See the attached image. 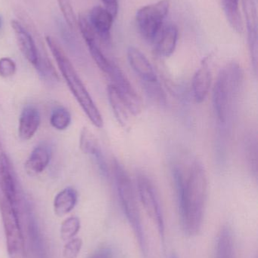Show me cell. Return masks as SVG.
<instances>
[{
	"mask_svg": "<svg viewBox=\"0 0 258 258\" xmlns=\"http://www.w3.org/2000/svg\"><path fill=\"white\" fill-rule=\"evenodd\" d=\"M181 224L189 236L198 234L202 224L208 194L205 170L198 161L191 165L187 175L179 168L174 170Z\"/></svg>",
	"mask_w": 258,
	"mask_h": 258,
	"instance_id": "6da1fadb",
	"label": "cell"
},
{
	"mask_svg": "<svg viewBox=\"0 0 258 258\" xmlns=\"http://www.w3.org/2000/svg\"><path fill=\"white\" fill-rule=\"evenodd\" d=\"M45 42L53 57L56 59V63L62 73L64 80L66 82L70 91L77 100L79 105L94 126L98 128H102L104 122L99 110L79 77L69 57L54 38L47 36Z\"/></svg>",
	"mask_w": 258,
	"mask_h": 258,
	"instance_id": "7a4b0ae2",
	"label": "cell"
},
{
	"mask_svg": "<svg viewBox=\"0 0 258 258\" xmlns=\"http://www.w3.org/2000/svg\"><path fill=\"white\" fill-rule=\"evenodd\" d=\"M243 82V71L236 62L221 68L213 92V105L220 123L226 125L231 118Z\"/></svg>",
	"mask_w": 258,
	"mask_h": 258,
	"instance_id": "3957f363",
	"label": "cell"
},
{
	"mask_svg": "<svg viewBox=\"0 0 258 258\" xmlns=\"http://www.w3.org/2000/svg\"><path fill=\"white\" fill-rule=\"evenodd\" d=\"M113 167L117 190L123 211L133 229L142 255L147 258L148 247L133 183L128 173L118 161L115 160Z\"/></svg>",
	"mask_w": 258,
	"mask_h": 258,
	"instance_id": "277c9868",
	"label": "cell"
},
{
	"mask_svg": "<svg viewBox=\"0 0 258 258\" xmlns=\"http://www.w3.org/2000/svg\"><path fill=\"white\" fill-rule=\"evenodd\" d=\"M21 199L13 202L0 194V214L9 258H27L21 227Z\"/></svg>",
	"mask_w": 258,
	"mask_h": 258,
	"instance_id": "5b68a950",
	"label": "cell"
},
{
	"mask_svg": "<svg viewBox=\"0 0 258 258\" xmlns=\"http://www.w3.org/2000/svg\"><path fill=\"white\" fill-rule=\"evenodd\" d=\"M169 0H160L140 8L136 12V21L139 33L145 40L154 42L162 29L169 12Z\"/></svg>",
	"mask_w": 258,
	"mask_h": 258,
	"instance_id": "8992f818",
	"label": "cell"
},
{
	"mask_svg": "<svg viewBox=\"0 0 258 258\" xmlns=\"http://www.w3.org/2000/svg\"><path fill=\"white\" fill-rule=\"evenodd\" d=\"M139 200L148 218L152 221L162 241L165 240V221L154 186L148 177L140 174L137 177Z\"/></svg>",
	"mask_w": 258,
	"mask_h": 258,
	"instance_id": "52a82bcc",
	"label": "cell"
},
{
	"mask_svg": "<svg viewBox=\"0 0 258 258\" xmlns=\"http://www.w3.org/2000/svg\"><path fill=\"white\" fill-rule=\"evenodd\" d=\"M107 75L112 81L111 84L118 91L130 113L134 116L140 113L142 108V100L121 68L113 62Z\"/></svg>",
	"mask_w": 258,
	"mask_h": 258,
	"instance_id": "ba28073f",
	"label": "cell"
},
{
	"mask_svg": "<svg viewBox=\"0 0 258 258\" xmlns=\"http://www.w3.org/2000/svg\"><path fill=\"white\" fill-rule=\"evenodd\" d=\"M21 211L26 216L29 242L33 257L48 258L46 246L34 212H33L30 203L25 200V198L23 199V201L21 202Z\"/></svg>",
	"mask_w": 258,
	"mask_h": 258,
	"instance_id": "9c48e42d",
	"label": "cell"
},
{
	"mask_svg": "<svg viewBox=\"0 0 258 258\" xmlns=\"http://www.w3.org/2000/svg\"><path fill=\"white\" fill-rule=\"evenodd\" d=\"M11 26L15 33L20 51L27 61L36 68L39 61V51L31 33L17 20H12Z\"/></svg>",
	"mask_w": 258,
	"mask_h": 258,
	"instance_id": "30bf717a",
	"label": "cell"
},
{
	"mask_svg": "<svg viewBox=\"0 0 258 258\" xmlns=\"http://www.w3.org/2000/svg\"><path fill=\"white\" fill-rule=\"evenodd\" d=\"M0 194L13 202L22 196L11 161L6 153L0 156Z\"/></svg>",
	"mask_w": 258,
	"mask_h": 258,
	"instance_id": "8fae6325",
	"label": "cell"
},
{
	"mask_svg": "<svg viewBox=\"0 0 258 258\" xmlns=\"http://www.w3.org/2000/svg\"><path fill=\"white\" fill-rule=\"evenodd\" d=\"M80 148L83 153L92 157L101 174L104 176H108L109 171L107 164L104 155L101 152L98 139L94 134L86 127L80 132Z\"/></svg>",
	"mask_w": 258,
	"mask_h": 258,
	"instance_id": "7c38bea8",
	"label": "cell"
},
{
	"mask_svg": "<svg viewBox=\"0 0 258 258\" xmlns=\"http://www.w3.org/2000/svg\"><path fill=\"white\" fill-rule=\"evenodd\" d=\"M87 18L97 37L104 42H109L111 30L115 19L113 15L102 6H98L91 9Z\"/></svg>",
	"mask_w": 258,
	"mask_h": 258,
	"instance_id": "4fadbf2b",
	"label": "cell"
},
{
	"mask_svg": "<svg viewBox=\"0 0 258 258\" xmlns=\"http://www.w3.org/2000/svg\"><path fill=\"white\" fill-rule=\"evenodd\" d=\"M127 59L132 69L145 82V84L158 83L157 76L152 65L140 50L130 47L127 50Z\"/></svg>",
	"mask_w": 258,
	"mask_h": 258,
	"instance_id": "5bb4252c",
	"label": "cell"
},
{
	"mask_svg": "<svg viewBox=\"0 0 258 258\" xmlns=\"http://www.w3.org/2000/svg\"><path fill=\"white\" fill-rule=\"evenodd\" d=\"M51 147L47 143H41L36 146L24 164V169L28 175L36 176L45 171L51 160Z\"/></svg>",
	"mask_w": 258,
	"mask_h": 258,
	"instance_id": "9a60e30c",
	"label": "cell"
},
{
	"mask_svg": "<svg viewBox=\"0 0 258 258\" xmlns=\"http://www.w3.org/2000/svg\"><path fill=\"white\" fill-rule=\"evenodd\" d=\"M244 9L246 16L250 55L256 73L257 68V21L255 5L251 0H244Z\"/></svg>",
	"mask_w": 258,
	"mask_h": 258,
	"instance_id": "2e32d148",
	"label": "cell"
},
{
	"mask_svg": "<svg viewBox=\"0 0 258 258\" xmlns=\"http://www.w3.org/2000/svg\"><path fill=\"white\" fill-rule=\"evenodd\" d=\"M212 75L208 58L204 59L192 79V89L195 102L201 104L207 98L212 86Z\"/></svg>",
	"mask_w": 258,
	"mask_h": 258,
	"instance_id": "e0dca14e",
	"label": "cell"
},
{
	"mask_svg": "<svg viewBox=\"0 0 258 258\" xmlns=\"http://www.w3.org/2000/svg\"><path fill=\"white\" fill-rule=\"evenodd\" d=\"M40 122V113L37 107L34 105L26 106L20 115L18 136L22 141L31 139L37 132Z\"/></svg>",
	"mask_w": 258,
	"mask_h": 258,
	"instance_id": "ac0fdd59",
	"label": "cell"
},
{
	"mask_svg": "<svg viewBox=\"0 0 258 258\" xmlns=\"http://www.w3.org/2000/svg\"><path fill=\"white\" fill-rule=\"evenodd\" d=\"M156 39V52L161 57H168L175 51L178 41V28L169 24L162 29Z\"/></svg>",
	"mask_w": 258,
	"mask_h": 258,
	"instance_id": "d6986e66",
	"label": "cell"
},
{
	"mask_svg": "<svg viewBox=\"0 0 258 258\" xmlns=\"http://www.w3.org/2000/svg\"><path fill=\"white\" fill-rule=\"evenodd\" d=\"M78 201V194L74 188L68 186L58 192L53 202V209L57 216L63 217L75 208Z\"/></svg>",
	"mask_w": 258,
	"mask_h": 258,
	"instance_id": "ffe728a7",
	"label": "cell"
},
{
	"mask_svg": "<svg viewBox=\"0 0 258 258\" xmlns=\"http://www.w3.org/2000/svg\"><path fill=\"white\" fill-rule=\"evenodd\" d=\"M107 92L109 104L113 110L114 115L118 123L125 128L128 125L130 121V110L118 91L112 84L108 86Z\"/></svg>",
	"mask_w": 258,
	"mask_h": 258,
	"instance_id": "44dd1931",
	"label": "cell"
},
{
	"mask_svg": "<svg viewBox=\"0 0 258 258\" xmlns=\"http://www.w3.org/2000/svg\"><path fill=\"white\" fill-rule=\"evenodd\" d=\"M223 9L230 27L238 33H242L244 26L240 12V0H221Z\"/></svg>",
	"mask_w": 258,
	"mask_h": 258,
	"instance_id": "7402d4cb",
	"label": "cell"
},
{
	"mask_svg": "<svg viewBox=\"0 0 258 258\" xmlns=\"http://www.w3.org/2000/svg\"><path fill=\"white\" fill-rule=\"evenodd\" d=\"M215 258H234L233 233L228 226L223 227L218 235Z\"/></svg>",
	"mask_w": 258,
	"mask_h": 258,
	"instance_id": "603a6c76",
	"label": "cell"
},
{
	"mask_svg": "<svg viewBox=\"0 0 258 258\" xmlns=\"http://www.w3.org/2000/svg\"><path fill=\"white\" fill-rule=\"evenodd\" d=\"M42 80L47 82H58L59 81V74L56 72L54 66L50 61L48 57H47L45 53L39 51V61L37 66L35 68Z\"/></svg>",
	"mask_w": 258,
	"mask_h": 258,
	"instance_id": "cb8c5ba5",
	"label": "cell"
},
{
	"mask_svg": "<svg viewBox=\"0 0 258 258\" xmlns=\"http://www.w3.org/2000/svg\"><path fill=\"white\" fill-rule=\"evenodd\" d=\"M71 122V115L68 110L64 107L53 109L50 116V124L56 130L65 131Z\"/></svg>",
	"mask_w": 258,
	"mask_h": 258,
	"instance_id": "d4e9b609",
	"label": "cell"
},
{
	"mask_svg": "<svg viewBox=\"0 0 258 258\" xmlns=\"http://www.w3.org/2000/svg\"><path fill=\"white\" fill-rule=\"evenodd\" d=\"M80 227L81 223L80 218L76 216L66 218L61 226L60 236L62 240L68 242L75 237L76 235L80 231Z\"/></svg>",
	"mask_w": 258,
	"mask_h": 258,
	"instance_id": "484cf974",
	"label": "cell"
},
{
	"mask_svg": "<svg viewBox=\"0 0 258 258\" xmlns=\"http://www.w3.org/2000/svg\"><path fill=\"white\" fill-rule=\"evenodd\" d=\"M57 2L67 24L69 26L71 30H76L77 20L74 14L71 0H57Z\"/></svg>",
	"mask_w": 258,
	"mask_h": 258,
	"instance_id": "4316f807",
	"label": "cell"
},
{
	"mask_svg": "<svg viewBox=\"0 0 258 258\" xmlns=\"http://www.w3.org/2000/svg\"><path fill=\"white\" fill-rule=\"evenodd\" d=\"M83 240L80 238H73L68 241L63 248L65 258H77L81 251Z\"/></svg>",
	"mask_w": 258,
	"mask_h": 258,
	"instance_id": "83f0119b",
	"label": "cell"
},
{
	"mask_svg": "<svg viewBox=\"0 0 258 258\" xmlns=\"http://www.w3.org/2000/svg\"><path fill=\"white\" fill-rule=\"evenodd\" d=\"M17 67L15 61L10 57H4L0 58V77L9 78L15 75Z\"/></svg>",
	"mask_w": 258,
	"mask_h": 258,
	"instance_id": "f1b7e54d",
	"label": "cell"
},
{
	"mask_svg": "<svg viewBox=\"0 0 258 258\" xmlns=\"http://www.w3.org/2000/svg\"><path fill=\"white\" fill-rule=\"evenodd\" d=\"M103 5H104L105 9H107L114 18L117 16L118 13V0H101Z\"/></svg>",
	"mask_w": 258,
	"mask_h": 258,
	"instance_id": "f546056e",
	"label": "cell"
},
{
	"mask_svg": "<svg viewBox=\"0 0 258 258\" xmlns=\"http://www.w3.org/2000/svg\"><path fill=\"white\" fill-rule=\"evenodd\" d=\"M89 258H113V253L109 247H102L97 249Z\"/></svg>",
	"mask_w": 258,
	"mask_h": 258,
	"instance_id": "4dcf8cb0",
	"label": "cell"
},
{
	"mask_svg": "<svg viewBox=\"0 0 258 258\" xmlns=\"http://www.w3.org/2000/svg\"><path fill=\"white\" fill-rule=\"evenodd\" d=\"M5 153L4 150H3V144H2L1 138H0V156Z\"/></svg>",
	"mask_w": 258,
	"mask_h": 258,
	"instance_id": "1f68e13d",
	"label": "cell"
},
{
	"mask_svg": "<svg viewBox=\"0 0 258 258\" xmlns=\"http://www.w3.org/2000/svg\"><path fill=\"white\" fill-rule=\"evenodd\" d=\"M2 27V18H0V28H1Z\"/></svg>",
	"mask_w": 258,
	"mask_h": 258,
	"instance_id": "d6a6232c",
	"label": "cell"
},
{
	"mask_svg": "<svg viewBox=\"0 0 258 258\" xmlns=\"http://www.w3.org/2000/svg\"><path fill=\"white\" fill-rule=\"evenodd\" d=\"M171 258H178L177 257V256L176 255H173L172 257H171Z\"/></svg>",
	"mask_w": 258,
	"mask_h": 258,
	"instance_id": "836d02e7",
	"label": "cell"
}]
</instances>
